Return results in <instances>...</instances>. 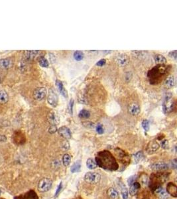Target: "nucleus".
<instances>
[{"instance_id": "2", "label": "nucleus", "mask_w": 177, "mask_h": 199, "mask_svg": "<svg viewBox=\"0 0 177 199\" xmlns=\"http://www.w3.org/2000/svg\"><path fill=\"white\" fill-rule=\"evenodd\" d=\"M167 66L163 65H159L155 66L148 72V78H149L150 82L156 84L159 82L161 78L166 74Z\"/></svg>"}, {"instance_id": "14", "label": "nucleus", "mask_w": 177, "mask_h": 199, "mask_svg": "<svg viewBox=\"0 0 177 199\" xmlns=\"http://www.w3.org/2000/svg\"><path fill=\"white\" fill-rule=\"evenodd\" d=\"M117 64L120 66H126L129 63V58L125 55H118L116 59H115Z\"/></svg>"}, {"instance_id": "28", "label": "nucleus", "mask_w": 177, "mask_h": 199, "mask_svg": "<svg viewBox=\"0 0 177 199\" xmlns=\"http://www.w3.org/2000/svg\"><path fill=\"white\" fill-rule=\"evenodd\" d=\"M120 187H121V194L123 199H127L128 196H129V193H128L127 188L124 184H122Z\"/></svg>"}, {"instance_id": "43", "label": "nucleus", "mask_w": 177, "mask_h": 199, "mask_svg": "<svg viewBox=\"0 0 177 199\" xmlns=\"http://www.w3.org/2000/svg\"><path fill=\"white\" fill-rule=\"evenodd\" d=\"M63 147L65 150H68L69 149V147H70V145H69V143L67 141H66V140H65V141L63 142Z\"/></svg>"}, {"instance_id": "37", "label": "nucleus", "mask_w": 177, "mask_h": 199, "mask_svg": "<svg viewBox=\"0 0 177 199\" xmlns=\"http://www.w3.org/2000/svg\"><path fill=\"white\" fill-rule=\"evenodd\" d=\"M161 147L163 148V149H168V148L169 147V144H168V140H166V139L163 140V141H161Z\"/></svg>"}, {"instance_id": "22", "label": "nucleus", "mask_w": 177, "mask_h": 199, "mask_svg": "<svg viewBox=\"0 0 177 199\" xmlns=\"http://www.w3.org/2000/svg\"><path fill=\"white\" fill-rule=\"evenodd\" d=\"M154 191H155V193L156 194V195L161 199H165L167 197L166 193H165V191L163 189V187H161V186L159 187L156 188Z\"/></svg>"}, {"instance_id": "20", "label": "nucleus", "mask_w": 177, "mask_h": 199, "mask_svg": "<svg viewBox=\"0 0 177 199\" xmlns=\"http://www.w3.org/2000/svg\"><path fill=\"white\" fill-rule=\"evenodd\" d=\"M9 101V95L6 91L0 90V104H5Z\"/></svg>"}, {"instance_id": "24", "label": "nucleus", "mask_w": 177, "mask_h": 199, "mask_svg": "<svg viewBox=\"0 0 177 199\" xmlns=\"http://www.w3.org/2000/svg\"><path fill=\"white\" fill-rule=\"evenodd\" d=\"M154 59H155V62L156 63L159 64V65H164V64L166 63V58L163 56L162 55H156L154 57Z\"/></svg>"}, {"instance_id": "23", "label": "nucleus", "mask_w": 177, "mask_h": 199, "mask_svg": "<svg viewBox=\"0 0 177 199\" xmlns=\"http://www.w3.org/2000/svg\"><path fill=\"white\" fill-rule=\"evenodd\" d=\"M38 53H39L38 50H27L25 52V57L27 58V59L32 60L38 55Z\"/></svg>"}, {"instance_id": "27", "label": "nucleus", "mask_w": 177, "mask_h": 199, "mask_svg": "<svg viewBox=\"0 0 177 199\" xmlns=\"http://www.w3.org/2000/svg\"><path fill=\"white\" fill-rule=\"evenodd\" d=\"M38 63L41 65V66H42L43 68H48V62L47 58L44 57H40L38 59Z\"/></svg>"}, {"instance_id": "46", "label": "nucleus", "mask_w": 177, "mask_h": 199, "mask_svg": "<svg viewBox=\"0 0 177 199\" xmlns=\"http://www.w3.org/2000/svg\"><path fill=\"white\" fill-rule=\"evenodd\" d=\"M172 166H173V167L174 169H176V167H177V162H176V159H174L173 161H172Z\"/></svg>"}, {"instance_id": "6", "label": "nucleus", "mask_w": 177, "mask_h": 199, "mask_svg": "<svg viewBox=\"0 0 177 199\" xmlns=\"http://www.w3.org/2000/svg\"><path fill=\"white\" fill-rule=\"evenodd\" d=\"M53 185V181L50 178H44L41 180L38 185V190L41 193L47 192L50 189Z\"/></svg>"}, {"instance_id": "12", "label": "nucleus", "mask_w": 177, "mask_h": 199, "mask_svg": "<svg viewBox=\"0 0 177 199\" xmlns=\"http://www.w3.org/2000/svg\"><path fill=\"white\" fill-rule=\"evenodd\" d=\"M58 134L60 135L61 136L66 139H69L71 138L72 137V134L67 127L66 126H62L60 127V128L58 130Z\"/></svg>"}, {"instance_id": "40", "label": "nucleus", "mask_w": 177, "mask_h": 199, "mask_svg": "<svg viewBox=\"0 0 177 199\" xmlns=\"http://www.w3.org/2000/svg\"><path fill=\"white\" fill-rule=\"evenodd\" d=\"M168 56L172 58H174V60H176L177 58V51L176 50H173L168 53Z\"/></svg>"}, {"instance_id": "5", "label": "nucleus", "mask_w": 177, "mask_h": 199, "mask_svg": "<svg viewBox=\"0 0 177 199\" xmlns=\"http://www.w3.org/2000/svg\"><path fill=\"white\" fill-rule=\"evenodd\" d=\"M101 179V175L96 172H88L84 175V180L90 184H97Z\"/></svg>"}, {"instance_id": "35", "label": "nucleus", "mask_w": 177, "mask_h": 199, "mask_svg": "<svg viewBox=\"0 0 177 199\" xmlns=\"http://www.w3.org/2000/svg\"><path fill=\"white\" fill-rule=\"evenodd\" d=\"M142 127L145 131H148L149 130V122L147 119H144L142 122Z\"/></svg>"}, {"instance_id": "11", "label": "nucleus", "mask_w": 177, "mask_h": 199, "mask_svg": "<svg viewBox=\"0 0 177 199\" xmlns=\"http://www.w3.org/2000/svg\"><path fill=\"white\" fill-rule=\"evenodd\" d=\"M150 167L151 169L154 171H164L168 169V165L164 162L154 163Z\"/></svg>"}, {"instance_id": "8", "label": "nucleus", "mask_w": 177, "mask_h": 199, "mask_svg": "<svg viewBox=\"0 0 177 199\" xmlns=\"http://www.w3.org/2000/svg\"><path fill=\"white\" fill-rule=\"evenodd\" d=\"M47 101L48 103L53 107H56L58 105V96L55 89L50 88L48 91Z\"/></svg>"}, {"instance_id": "1", "label": "nucleus", "mask_w": 177, "mask_h": 199, "mask_svg": "<svg viewBox=\"0 0 177 199\" xmlns=\"http://www.w3.org/2000/svg\"><path fill=\"white\" fill-rule=\"evenodd\" d=\"M96 163L102 169L111 171H116L119 168V165L114 155L107 150L97 153L96 157Z\"/></svg>"}, {"instance_id": "36", "label": "nucleus", "mask_w": 177, "mask_h": 199, "mask_svg": "<svg viewBox=\"0 0 177 199\" xmlns=\"http://www.w3.org/2000/svg\"><path fill=\"white\" fill-rule=\"evenodd\" d=\"M74 104V99H71L70 100V102H69V104H68V109H69V112H70V115H73V114Z\"/></svg>"}, {"instance_id": "38", "label": "nucleus", "mask_w": 177, "mask_h": 199, "mask_svg": "<svg viewBox=\"0 0 177 199\" xmlns=\"http://www.w3.org/2000/svg\"><path fill=\"white\" fill-rule=\"evenodd\" d=\"M96 131H97V134H104V129L103 126H102V125H101V124L97 125V126H96Z\"/></svg>"}, {"instance_id": "44", "label": "nucleus", "mask_w": 177, "mask_h": 199, "mask_svg": "<svg viewBox=\"0 0 177 199\" xmlns=\"http://www.w3.org/2000/svg\"><path fill=\"white\" fill-rule=\"evenodd\" d=\"M134 179H135V176H133V177H131L129 179H128L127 182H128V184L129 185H132L133 183L135 182Z\"/></svg>"}, {"instance_id": "18", "label": "nucleus", "mask_w": 177, "mask_h": 199, "mask_svg": "<svg viewBox=\"0 0 177 199\" xmlns=\"http://www.w3.org/2000/svg\"><path fill=\"white\" fill-rule=\"evenodd\" d=\"M164 85L168 88H173L174 85H175V79H174V76H169L168 77L166 78L165 80V82H164Z\"/></svg>"}, {"instance_id": "19", "label": "nucleus", "mask_w": 177, "mask_h": 199, "mask_svg": "<svg viewBox=\"0 0 177 199\" xmlns=\"http://www.w3.org/2000/svg\"><path fill=\"white\" fill-rule=\"evenodd\" d=\"M141 187L140 183L137 182H134L132 185H130L129 188V193L132 196H134L137 193L138 190Z\"/></svg>"}, {"instance_id": "21", "label": "nucleus", "mask_w": 177, "mask_h": 199, "mask_svg": "<svg viewBox=\"0 0 177 199\" xmlns=\"http://www.w3.org/2000/svg\"><path fill=\"white\" fill-rule=\"evenodd\" d=\"M107 193L110 199H119V193L114 188H109Z\"/></svg>"}, {"instance_id": "13", "label": "nucleus", "mask_w": 177, "mask_h": 199, "mask_svg": "<svg viewBox=\"0 0 177 199\" xmlns=\"http://www.w3.org/2000/svg\"><path fill=\"white\" fill-rule=\"evenodd\" d=\"M166 192L173 197L176 198L177 196V187L173 183H168L166 185Z\"/></svg>"}, {"instance_id": "29", "label": "nucleus", "mask_w": 177, "mask_h": 199, "mask_svg": "<svg viewBox=\"0 0 177 199\" xmlns=\"http://www.w3.org/2000/svg\"><path fill=\"white\" fill-rule=\"evenodd\" d=\"M78 116L79 118L82 119H88L90 116V113L89 111L86 110V109H82V110L80 112Z\"/></svg>"}, {"instance_id": "33", "label": "nucleus", "mask_w": 177, "mask_h": 199, "mask_svg": "<svg viewBox=\"0 0 177 199\" xmlns=\"http://www.w3.org/2000/svg\"><path fill=\"white\" fill-rule=\"evenodd\" d=\"M74 58L77 61L82 60L84 58V53L82 51H80V50H77V51L74 52Z\"/></svg>"}, {"instance_id": "42", "label": "nucleus", "mask_w": 177, "mask_h": 199, "mask_svg": "<svg viewBox=\"0 0 177 199\" xmlns=\"http://www.w3.org/2000/svg\"><path fill=\"white\" fill-rule=\"evenodd\" d=\"M106 63V59H101L98 62L96 63V66H103Z\"/></svg>"}, {"instance_id": "16", "label": "nucleus", "mask_w": 177, "mask_h": 199, "mask_svg": "<svg viewBox=\"0 0 177 199\" xmlns=\"http://www.w3.org/2000/svg\"><path fill=\"white\" fill-rule=\"evenodd\" d=\"M13 65V61L10 58L0 59V68L2 69H8Z\"/></svg>"}, {"instance_id": "31", "label": "nucleus", "mask_w": 177, "mask_h": 199, "mask_svg": "<svg viewBox=\"0 0 177 199\" xmlns=\"http://www.w3.org/2000/svg\"><path fill=\"white\" fill-rule=\"evenodd\" d=\"M139 179L141 183L143 185H147L149 184V178L148 175L145 174V173H142V174L140 175Z\"/></svg>"}, {"instance_id": "4", "label": "nucleus", "mask_w": 177, "mask_h": 199, "mask_svg": "<svg viewBox=\"0 0 177 199\" xmlns=\"http://www.w3.org/2000/svg\"><path fill=\"white\" fill-rule=\"evenodd\" d=\"M174 106V102L173 98V94L171 92L166 94L165 99L163 104V111L165 114H169L173 111Z\"/></svg>"}, {"instance_id": "3", "label": "nucleus", "mask_w": 177, "mask_h": 199, "mask_svg": "<svg viewBox=\"0 0 177 199\" xmlns=\"http://www.w3.org/2000/svg\"><path fill=\"white\" fill-rule=\"evenodd\" d=\"M168 177V173H157L153 174L151 177L150 187L155 190L156 188L161 187V185L165 183L167 181Z\"/></svg>"}, {"instance_id": "9", "label": "nucleus", "mask_w": 177, "mask_h": 199, "mask_svg": "<svg viewBox=\"0 0 177 199\" xmlns=\"http://www.w3.org/2000/svg\"><path fill=\"white\" fill-rule=\"evenodd\" d=\"M47 95V89L45 87L37 88L33 92V98L37 101H41Z\"/></svg>"}, {"instance_id": "30", "label": "nucleus", "mask_w": 177, "mask_h": 199, "mask_svg": "<svg viewBox=\"0 0 177 199\" xmlns=\"http://www.w3.org/2000/svg\"><path fill=\"white\" fill-rule=\"evenodd\" d=\"M70 161H71V158H70V155L68 154H66L63 155V163L64 166L67 167V166H68L70 164Z\"/></svg>"}, {"instance_id": "10", "label": "nucleus", "mask_w": 177, "mask_h": 199, "mask_svg": "<svg viewBox=\"0 0 177 199\" xmlns=\"http://www.w3.org/2000/svg\"><path fill=\"white\" fill-rule=\"evenodd\" d=\"M159 149V145L155 141H151L146 147V151L148 154H153Z\"/></svg>"}, {"instance_id": "41", "label": "nucleus", "mask_w": 177, "mask_h": 199, "mask_svg": "<svg viewBox=\"0 0 177 199\" xmlns=\"http://www.w3.org/2000/svg\"><path fill=\"white\" fill-rule=\"evenodd\" d=\"M62 187H63V183L61 182V183H60V185H58V188H57V190H56V193H55V197H57V196H58L59 193H60L61 189H62Z\"/></svg>"}, {"instance_id": "34", "label": "nucleus", "mask_w": 177, "mask_h": 199, "mask_svg": "<svg viewBox=\"0 0 177 199\" xmlns=\"http://www.w3.org/2000/svg\"><path fill=\"white\" fill-rule=\"evenodd\" d=\"M48 121H49L50 123L52 124V125H55V124L56 123V118L55 114L54 113V112H50V113L48 114Z\"/></svg>"}, {"instance_id": "32", "label": "nucleus", "mask_w": 177, "mask_h": 199, "mask_svg": "<svg viewBox=\"0 0 177 199\" xmlns=\"http://www.w3.org/2000/svg\"><path fill=\"white\" fill-rule=\"evenodd\" d=\"M86 165L88 167V169H95L97 167L96 163L94 161V159H88L86 161Z\"/></svg>"}, {"instance_id": "25", "label": "nucleus", "mask_w": 177, "mask_h": 199, "mask_svg": "<svg viewBox=\"0 0 177 199\" xmlns=\"http://www.w3.org/2000/svg\"><path fill=\"white\" fill-rule=\"evenodd\" d=\"M133 161H134V163L137 164V163H139L141 161H142L143 157H144V155H143L142 151H139L133 155Z\"/></svg>"}, {"instance_id": "47", "label": "nucleus", "mask_w": 177, "mask_h": 199, "mask_svg": "<svg viewBox=\"0 0 177 199\" xmlns=\"http://www.w3.org/2000/svg\"><path fill=\"white\" fill-rule=\"evenodd\" d=\"M1 188H0V195H1Z\"/></svg>"}, {"instance_id": "7", "label": "nucleus", "mask_w": 177, "mask_h": 199, "mask_svg": "<svg viewBox=\"0 0 177 199\" xmlns=\"http://www.w3.org/2000/svg\"><path fill=\"white\" fill-rule=\"evenodd\" d=\"M115 153L119 161L124 165H128L130 163V157L124 151L119 148H117L115 150Z\"/></svg>"}, {"instance_id": "26", "label": "nucleus", "mask_w": 177, "mask_h": 199, "mask_svg": "<svg viewBox=\"0 0 177 199\" xmlns=\"http://www.w3.org/2000/svg\"><path fill=\"white\" fill-rule=\"evenodd\" d=\"M81 169V163L80 161H76L74 164H73V165L72 166L70 171L72 173H78L80 171V170Z\"/></svg>"}, {"instance_id": "15", "label": "nucleus", "mask_w": 177, "mask_h": 199, "mask_svg": "<svg viewBox=\"0 0 177 199\" xmlns=\"http://www.w3.org/2000/svg\"><path fill=\"white\" fill-rule=\"evenodd\" d=\"M56 85L57 86L58 90L59 91V92L61 94V95L63 96L65 98H68V92L67 90H66L65 86H64L62 82L59 80H56Z\"/></svg>"}, {"instance_id": "45", "label": "nucleus", "mask_w": 177, "mask_h": 199, "mask_svg": "<svg viewBox=\"0 0 177 199\" xmlns=\"http://www.w3.org/2000/svg\"><path fill=\"white\" fill-rule=\"evenodd\" d=\"M7 141V137L4 135H0V142H5Z\"/></svg>"}, {"instance_id": "17", "label": "nucleus", "mask_w": 177, "mask_h": 199, "mask_svg": "<svg viewBox=\"0 0 177 199\" xmlns=\"http://www.w3.org/2000/svg\"><path fill=\"white\" fill-rule=\"evenodd\" d=\"M140 112V107L137 104L133 103L129 107V112L132 116H137V115L139 114Z\"/></svg>"}, {"instance_id": "39", "label": "nucleus", "mask_w": 177, "mask_h": 199, "mask_svg": "<svg viewBox=\"0 0 177 199\" xmlns=\"http://www.w3.org/2000/svg\"><path fill=\"white\" fill-rule=\"evenodd\" d=\"M56 131H57V127H56V125H51L49 128H48V132L51 134H55Z\"/></svg>"}]
</instances>
